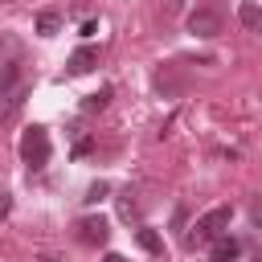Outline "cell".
Returning <instances> with one entry per match:
<instances>
[{"mask_svg":"<svg viewBox=\"0 0 262 262\" xmlns=\"http://www.w3.org/2000/svg\"><path fill=\"white\" fill-rule=\"evenodd\" d=\"M229 217H233V209L229 205H217V209H209L205 217H196V225L188 229V246H209V242H217L225 229H229Z\"/></svg>","mask_w":262,"mask_h":262,"instance_id":"6da1fadb","label":"cell"},{"mask_svg":"<svg viewBox=\"0 0 262 262\" xmlns=\"http://www.w3.org/2000/svg\"><path fill=\"white\" fill-rule=\"evenodd\" d=\"M25 94H29V86H25L20 70L16 66H4L0 70V123L16 115V106L25 102Z\"/></svg>","mask_w":262,"mask_h":262,"instance_id":"7a4b0ae2","label":"cell"},{"mask_svg":"<svg viewBox=\"0 0 262 262\" xmlns=\"http://www.w3.org/2000/svg\"><path fill=\"white\" fill-rule=\"evenodd\" d=\"M20 160H25L33 172H41V168L49 164V131H45V127H29V131H25V139H20Z\"/></svg>","mask_w":262,"mask_h":262,"instance_id":"3957f363","label":"cell"},{"mask_svg":"<svg viewBox=\"0 0 262 262\" xmlns=\"http://www.w3.org/2000/svg\"><path fill=\"white\" fill-rule=\"evenodd\" d=\"M188 33H192V37H217V33H221V12H213V8H192V12H188Z\"/></svg>","mask_w":262,"mask_h":262,"instance_id":"277c9868","label":"cell"},{"mask_svg":"<svg viewBox=\"0 0 262 262\" xmlns=\"http://www.w3.org/2000/svg\"><path fill=\"white\" fill-rule=\"evenodd\" d=\"M106 237H111V225L102 217H82L78 221V242L82 246H102Z\"/></svg>","mask_w":262,"mask_h":262,"instance_id":"5b68a950","label":"cell"},{"mask_svg":"<svg viewBox=\"0 0 262 262\" xmlns=\"http://www.w3.org/2000/svg\"><path fill=\"white\" fill-rule=\"evenodd\" d=\"M213 250H209V262H233L237 254H242V242L237 237H229V233H221L217 242H209Z\"/></svg>","mask_w":262,"mask_h":262,"instance_id":"8992f818","label":"cell"},{"mask_svg":"<svg viewBox=\"0 0 262 262\" xmlns=\"http://www.w3.org/2000/svg\"><path fill=\"white\" fill-rule=\"evenodd\" d=\"M237 20H242V29L254 33V29H262V8H258L254 0H242V4H237Z\"/></svg>","mask_w":262,"mask_h":262,"instance_id":"52a82bcc","label":"cell"},{"mask_svg":"<svg viewBox=\"0 0 262 262\" xmlns=\"http://www.w3.org/2000/svg\"><path fill=\"white\" fill-rule=\"evenodd\" d=\"M94 61H98V53L90 45H82V49L70 53V74H86V70H94Z\"/></svg>","mask_w":262,"mask_h":262,"instance_id":"ba28073f","label":"cell"},{"mask_svg":"<svg viewBox=\"0 0 262 262\" xmlns=\"http://www.w3.org/2000/svg\"><path fill=\"white\" fill-rule=\"evenodd\" d=\"M57 29H61V16H57L53 8H45V12H37V33H41V37H53Z\"/></svg>","mask_w":262,"mask_h":262,"instance_id":"9c48e42d","label":"cell"},{"mask_svg":"<svg viewBox=\"0 0 262 262\" xmlns=\"http://www.w3.org/2000/svg\"><path fill=\"white\" fill-rule=\"evenodd\" d=\"M135 242H139L147 254H160V233H156V229H147V225H143V229L135 233Z\"/></svg>","mask_w":262,"mask_h":262,"instance_id":"30bf717a","label":"cell"},{"mask_svg":"<svg viewBox=\"0 0 262 262\" xmlns=\"http://www.w3.org/2000/svg\"><path fill=\"white\" fill-rule=\"evenodd\" d=\"M106 102H111V90L102 86L98 94H90V98H86V111H98V106H106Z\"/></svg>","mask_w":262,"mask_h":262,"instance_id":"8fae6325","label":"cell"},{"mask_svg":"<svg viewBox=\"0 0 262 262\" xmlns=\"http://www.w3.org/2000/svg\"><path fill=\"white\" fill-rule=\"evenodd\" d=\"M102 196H106V184L98 180V184H90V192H86V205H98Z\"/></svg>","mask_w":262,"mask_h":262,"instance_id":"7c38bea8","label":"cell"},{"mask_svg":"<svg viewBox=\"0 0 262 262\" xmlns=\"http://www.w3.org/2000/svg\"><path fill=\"white\" fill-rule=\"evenodd\" d=\"M8 213H12V196H8V192H0V221H4Z\"/></svg>","mask_w":262,"mask_h":262,"instance_id":"4fadbf2b","label":"cell"},{"mask_svg":"<svg viewBox=\"0 0 262 262\" xmlns=\"http://www.w3.org/2000/svg\"><path fill=\"white\" fill-rule=\"evenodd\" d=\"M102 262H127V258H123V254H106Z\"/></svg>","mask_w":262,"mask_h":262,"instance_id":"5bb4252c","label":"cell"},{"mask_svg":"<svg viewBox=\"0 0 262 262\" xmlns=\"http://www.w3.org/2000/svg\"><path fill=\"white\" fill-rule=\"evenodd\" d=\"M254 262H262V258H254Z\"/></svg>","mask_w":262,"mask_h":262,"instance_id":"9a60e30c","label":"cell"}]
</instances>
